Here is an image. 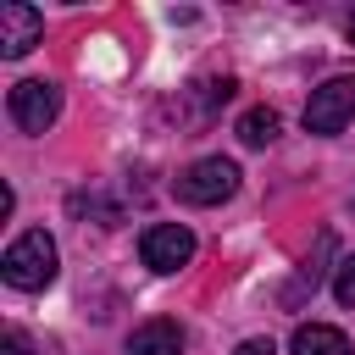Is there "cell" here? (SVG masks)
Returning a JSON list of instances; mask_svg holds the SVG:
<instances>
[{
  "label": "cell",
  "mask_w": 355,
  "mask_h": 355,
  "mask_svg": "<svg viewBox=\"0 0 355 355\" xmlns=\"http://www.w3.org/2000/svg\"><path fill=\"white\" fill-rule=\"evenodd\" d=\"M355 122V78H327L305 100V128L311 133H338Z\"/></svg>",
  "instance_id": "3"
},
{
  "label": "cell",
  "mask_w": 355,
  "mask_h": 355,
  "mask_svg": "<svg viewBox=\"0 0 355 355\" xmlns=\"http://www.w3.org/2000/svg\"><path fill=\"white\" fill-rule=\"evenodd\" d=\"M239 139H244L250 150L272 144V139H277V111H272V105H255V111H244V116H239Z\"/></svg>",
  "instance_id": "10"
},
{
  "label": "cell",
  "mask_w": 355,
  "mask_h": 355,
  "mask_svg": "<svg viewBox=\"0 0 355 355\" xmlns=\"http://www.w3.org/2000/svg\"><path fill=\"white\" fill-rule=\"evenodd\" d=\"M233 355H272V338H244Z\"/></svg>",
  "instance_id": "14"
},
{
  "label": "cell",
  "mask_w": 355,
  "mask_h": 355,
  "mask_svg": "<svg viewBox=\"0 0 355 355\" xmlns=\"http://www.w3.org/2000/svg\"><path fill=\"white\" fill-rule=\"evenodd\" d=\"M139 255H144L150 272H178V266H189V255H194V233H189L183 222H155V227H144Z\"/></svg>",
  "instance_id": "5"
},
{
  "label": "cell",
  "mask_w": 355,
  "mask_h": 355,
  "mask_svg": "<svg viewBox=\"0 0 355 355\" xmlns=\"http://www.w3.org/2000/svg\"><path fill=\"white\" fill-rule=\"evenodd\" d=\"M55 116H61V89H55V83H44V78L11 83V122H17L22 133H44Z\"/></svg>",
  "instance_id": "4"
},
{
  "label": "cell",
  "mask_w": 355,
  "mask_h": 355,
  "mask_svg": "<svg viewBox=\"0 0 355 355\" xmlns=\"http://www.w3.org/2000/svg\"><path fill=\"white\" fill-rule=\"evenodd\" d=\"M233 89H239L233 78H205V83H200V116H205V111H216V105H227V100H233Z\"/></svg>",
  "instance_id": "11"
},
{
  "label": "cell",
  "mask_w": 355,
  "mask_h": 355,
  "mask_svg": "<svg viewBox=\"0 0 355 355\" xmlns=\"http://www.w3.org/2000/svg\"><path fill=\"white\" fill-rule=\"evenodd\" d=\"M239 189V166L227 161V155H205V161H194L183 178H178V200H189V205H216V200H227Z\"/></svg>",
  "instance_id": "2"
},
{
  "label": "cell",
  "mask_w": 355,
  "mask_h": 355,
  "mask_svg": "<svg viewBox=\"0 0 355 355\" xmlns=\"http://www.w3.org/2000/svg\"><path fill=\"white\" fill-rule=\"evenodd\" d=\"M0 277H6L11 288H44V283L55 277V239H50L44 227L11 239L6 255H0Z\"/></svg>",
  "instance_id": "1"
},
{
  "label": "cell",
  "mask_w": 355,
  "mask_h": 355,
  "mask_svg": "<svg viewBox=\"0 0 355 355\" xmlns=\"http://www.w3.org/2000/svg\"><path fill=\"white\" fill-rule=\"evenodd\" d=\"M128 355H183V327H178V322H166V316H155V322L133 327Z\"/></svg>",
  "instance_id": "7"
},
{
  "label": "cell",
  "mask_w": 355,
  "mask_h": 355,
  "mask_svg": "<svg viewBox=\"0 0 355 355\" xmlns=\"http://www.w3.org/2000/svg\"><path fill=\"white\" fill-rule=\"evenodd\" d=\"M349 39H355V17H349Z\"/></svg>",
  "instance_id": "15"
},
{
  "label": "cell",
  "mask_w": 355,
  "mask_h": 355,
  "mask_svg": "<svg viewBox=\"0 0 355 355\" xmlns=\"http://www.w3.org/2000/svg\"><path fill=\"white\" fill-rule=\"evenodd\" d=\"M294 355H355L349 349V338L338 333V327H327V322H305V327H294V344H288Z\"/></svg>",
  "instance_id": "8"
},
{
  "label": "cell",
  "mask_w": 355,
  "mask_h": 355,
  "mask_svg": "<svg viewBox=\"0 0 355 355\" xmlns=\"http://www.w3.org/2000/svg\"><path fill=\"white\" fill-rule=\"evenodd\" d=\"M322 255H333V239H327V233L316 239V255H311V261L294 272V283L283 288V311H300V305H305V294H316V283H322V272H327V266H322Z\"/></svg>",
  "instance_id": "9"
},
{
  "label": "cell",
  "mask_w": 355,
  "mask_h": 355,
  "mask_svg": "<svg viewBox=\"0 0 355 355\" xmlns=\"http://www.w3.org/2000/svg\"><path fill=\"white\" fill-rule=\"evenodd\" d=\"M0 355H33V344H28L22 333H6V344H0Z\"/></svg>",
  "instance_id": "13"
},
{
  "label": "cell",
  "mask_w": 355,
  "mask_h": 355,
  "mask_svg": "<svg viewBox=\"0 0 355 355\" xmlns=\"http://www.w3.org/2000/svg\"><path fill=\"white\" fill-rule=\"evenodd\" d=\"M39 33H44V11L39 6H22V0H11V6H0V55H28L33 44H39Z\"/></svg>",
  "instance_id": "6"
},
{
  "label": "cell",
  "mask_w": 355,
  "mask_h": 355,
  "mask_svg": "<svg viewBox=\"0 0 355 355\" xmlns=\"http://www.w3.org/2000/svg\"><path fill=\"white\" fill-rule=\"evenodd\" d=\"M333 300L338 305H355V255L338 261V277H333Z\"/></svg>",
  "instance_id": "12"
}]
</instances>
